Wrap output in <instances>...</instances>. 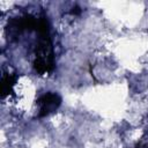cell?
Segmentation results:
<instances>
[{"label":"cell","mask_w":148,"mask_h":148,"mask_svg":"<svg viewBox=\"0 0 148 148\" xmlns=\"http://www.w3.org/2000/svg\"><path fill=\"white\" fill-rule=\"evenodd\" d=\"M23 30H24V27H23L22 17H14V18H10L8 21V24H7V28H6V31H7L8 36L17 37Z\"/></svg>","instance_id":"cell-4"},{"label":"cell","mask_w":148,"mask_h":148,"mask_svg":"<svg viewBox=\"0 0 148 148\" xmlns=\"http://www.w3.org/2000/svg\"><path fill=\"white\" fill-rule=\"evenodd\" d=\"M71 14H72V15H74V16L80 15V14H81V8H80L79 6L73 7V8H72V10H71Z\"/></svg>","instance_id":"cell-5"},{"label":"cell","mask_w":148,"mask_h":148,"mask_svg":"<svg viewBox=\"0 0 148 148\" xmlns=\"http://www.w3.org/2000/svg\"><path fill=\"white\" fill-rule=\"evenodd\" d=\"M146 148H148V147H146Z\"/></svg>","instance_id":"cell-6"},{"label":"cell","mask_w":148,"mask_h":148,"mask_svg":"<svg viewBox=\"0 0 148 148\" xmlns=\"http://www.w3.org/2000/svg\"><path fill=\"white\" fill-rule=\"evenodd\" d=\"M37 31L39 37L35 50L34 68L39 75H45L52 73L54 68V52L50 37L49 21L45 15H42L38 20Z\"/></svg>","instance_id":"cell-1"},{"label":"cell","mask_w":148,"mask_h":148,"mask_svg":"<svg viewBox=\"0 0 148 148\" xmlns=\"http://www.w3.org/2000/svg\"><path fill=\"white\" fill-rule=\"evenodd\" d=\"M17 81V74L5 73L1 77V96L6 97L13 92V88Z\"/></svg>","instance_id":"cell-3"},{"label":"cell","mask_w":148,"mask_h":148,"mask_svg":"<svg viewBox=\"0 0 148 148\" xmlns=\"http://www.w3.org/2000/svg\"><path fill=\"white\" fill-rule=\"evenodd\" d=\"M61 104V97L56 92H46L42 95L37 99V105L39 108L38 110V117L43 118L49 116L50 113L54 112Z\"/></svg>","instance_id":"cell-2"}]
</instances>
